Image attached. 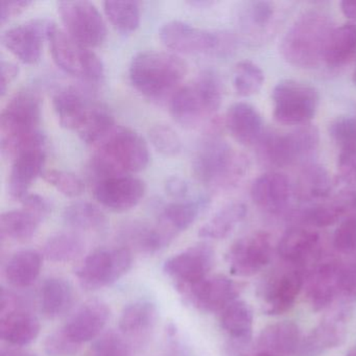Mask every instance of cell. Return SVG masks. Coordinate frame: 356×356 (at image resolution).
Masks as SVG:
<instances>
[{
    "mask_svg": "<svg viewBox=\"0 0 356 356\" xmlns=\"http://www.w3.org/2000/svg\"><path fill=\"white\" fill-rule=\"evenodd\" d=\"M149 161V147L143 136L132 129L116 127L95 145L90 168L101 180L140 172Z\"/></svg>",
    "mask_w": 356,
    "mask_h": 356,
    "instance_id": "6da1fadb",
    "label": "cell"
},
{
    "mask_svg": "<svg viewBox=\"0 0 356 356\" xmlns=\"http://www.w3.org/2000/svg\"><path fill=\"white\" fill-rule=\"evenodd\" d=\"M186 74V63L178 56L165 51H140L133 57L129 68L131 84L152 101L172 99Z\"/></svg>",
    "mask_w": 356,
    "mask_h": 356,
    "instance_id": "7a4b0ae2",
    "label": "cell"
},
{
    "mask_svg": "<svg viewBox=\"0 0 356 356\" xmlns=\"http://www.w3.org/2000/svg\"><path fill=\"white\" fill-rule=\"evenodd\" d=\"M248 160L216 131L201 141L193 159V172L200 183L211 191L232 188L245 176Z\"/></svg>",
    "mask_w": 356,
    "mask_h": 356,
    "instance_id": "3957f363",
    "label": "cell"
},
{
    "mask_svg": "<svg viewBox=\"0 0 356 356\" xmlns=\"http://www.w3.org/2000/svg\"><path fill=\"white\" fill-rule=\"evenodd\" d=\"M333 29L331 18L327 14L314 10L304 12L293 22L281 41L283 59L302 70L318 67L324 61Z\"/></svg>",
    "mask_w": 356,
    "mask_h": 356,
    "instance_id": "277c9868",
    "label": "cell"
},
{
    "mask_svg": "<svg viewBox=\"0 0 356 356\" xmlns=\"http://www.w3.org/2000/svg\"><path fill=\"white\" fill-rule=\"evenodd\" d=\"M41 101L34 90L16 93L0 115V143L3 155L13 157L16 152L43 136L39 129Z\"/></svg>",
    "mask_w": 356,
    "mask_h": 356,
    "instance_id": "5b68a950",
    "label": "cell"
},
{
    "mask_svg": "<svg viewBox=\"0 0 356 356\" xmlns=\"http://www.w3.org/2000/svg\"><path fill=\"white\" fill-rule=\"evenodd\" d=\"M222 102V83L213 70H204L170 99V114L178 124L195 127L211 118Z\"/></svg>",
    "mask_w": 356,
    "mask_h": 356,
    "instance_id": "8992f818",
    "label": "cell"
},
{
    "mask_svg": "<svg viewBox=\"0 0 356 356\" xmlns=\"http://www.w3.org/2000/svg\"><path fill=\"white\" fill-rule=\"evenodd\" d=\"M51 57L64 72L88 83H99L105 78L103 62L89 47L72 39L51 22L47 32Z\"/></svg>",
    "mask_w": 356,
    "mask_h": 356,
    "instance_id": "52a82bcc",
    "label": "cell"
},
{
    "mask_svg": "<svg viewBox=\"0 0 356 356\" xmlns=\"http://www.w3.org/2000/svg\"><path fill=\"white\" fill-rule=\"evenodd\" d=\"M274 118L285 126L309 124L320 104L318 90L312 85L296 80H282L272 93Z\"/></svg>",
    "mask_w": 356,
    "mask_h": 356,
    "instance_id": "ba28073f",
    "label": "cell"
},
{
    "mask_svg": "<svg viewBox=\"0 0 356 356\" xmlns=\"http://www.w3.org/2000/svg\"><path fill=\"white\" fill-rule=\"evenodd\" d=\"M132 262L129 248L95 250L83 260L76 276L83 287L95 291L120 280L132 268Z\"/></svg>",
    "mask_w": 356,
    "mask_h": 356,
    "instance_id": "9c48e42d",
    "label": "cell"
},
{
    "mask_svg": "<svg viewBox=\"0 0 356 356\" xmlns=\"http://www.w3.org/2000/svg\"><path fill=\"white\" fill-rule=\"evenodd\" d=\"M58 12L67 34L85 47L103 44L107 26L97 8L89 1H60Z\"/></svg>",
    "mask_w": 356,
    "mask_h": 356,
    "instance_id": "30bf717a",
    "label": "cell"
},
{
    "mask_svg": "<svg viewBox=\"0 0 356 356\" xmlns=\"http://www.w3.org/2000/svg\"><path fill=\"white\" fill-rule=\"evenodd\" d=\"M159 37L168 49L186 55L218 51L230 42L227 37L225 38L216 33L202 30L179 20L164 24L160 29Z\"/></svg>",
    "mask_w": 356,
    "mask_h": 356,
    "instance_id": "8fae6325",
    "label": "cell"
},
{
    "mask_svg": "<svg viewBox=\"0 0 356 356\" xmlns=\"http://www.w3.org/2000/svg\"><path fill=\"white\" fill-rule=\"evenodd\" d=\"M320 145V133L314 124L298 126L291 132L277 131L272 143V157L276 168L309 163Z\"/></svg>",
    "mask_w": 356,
    "mask_h": 356,
    "instance_id": "7c38bea8",
    "label": "cell"
},
{
    "mask_svg": "<svg viewBox=\"0 0 356 356\" xmlns=\"http://www.w3.org/2000/svg\"><path fill=\"white\" fill-rule=\"evenodd\" d=\"M272 253L270 235L257 231L235 241L229 249L226 259L233 275L249 277L257 274L270 264Z\"/></svg>",
    "mask_w": 356,
    "mask_h": 356,
    "instance_id": "4fadbf2b",
    "label": "cell"
},
{
    "mask_svg": "<svg viewBox=\"0 0 356 356\" xmlns=\"http://www.w3.org/2000/svg\"><path fill=\"white\" fill-rule=\"evenodd\" d=\"M213 262V249L207 243H197L168 258L163 270L181 291L207 278Z\"/></svg>",
    "mask_w": 356,
    "mask_h": 356,
    "instance_id": "5bb4252c",
    "label": "cell"
},
{
    "mask_svg": "<svg viewBox=\"0 0 356 356\" xmlns=\"http://www.w3.org/2000/svg\"><path fill=\"white\" fill-rule=\"evenodd\" d=\"M304 284V268L287 264V268L273 273L261 289L264 312L276 316L291 309Z\"/></svg>",
    "mask_w": 356,
    "mask_h": 356,
    "instance_id": "9a60e30c",
    "label": "cell"
},
{
    "mask_svg": "<svg viewBox=\"0 0 356 356\" xmlns=\"http://www.w3.org/2000/svg\"><path fill=\"white\" fill-rule=\"evenodd\" d=\"M45 136L16 152L10 170L8 188L13 199L22 201L29 193V189L37 178L43 176V168L47 160Z\"/></svg>",
    "mask_w": 356,
    "mask_h": 356,
    "instance_id": "2e32d148",
    "label": "cell"
},
{
    "mask_svg": "<svg viewBox=\"0 0 356 356\" xmlns=\"http://www.w3.org/2000/svg\"><path fill=\"white\" fill-rule=\"evenodd\" d=\"M343 262L322 256L305 278L306 296L312 309H326L339 297Z\"/></svg>",
    "mask_w": 356,
    "mask_h": 356,
    "instance_id": "e0dca14e",
    "label": "cell"
},
{
    "mask_svg": "<svg viewBox=\"0 0 356 356\" xmlns=\"http://www.w3.org/2000/svg\"><path fill=\"white\" fill-rule=\"evenodd\" d=\"M145 193V183L131 175L101 179L93 188L95 199L104 207L116 212L132 209L140 203Z\"/></svg>",
    "mask_w": 356,
    "mask_h": 356,
    "instance_id": "ac0fdd59",
    "label": "cell"
},
{
    "mask_svg": "<svg viewBox=\"0 0 356 356\" xmlns=\"http://www.w3.org/2000/svg\"><path fill=\"white\" fill-rule=\"evenodd\" d=\"M241 289V284L232 279L224 275H216L181 291L197 309L204 312H222L236 301Z\"/></svg>",
    "mask_w": 356,
    "mask_h": 356,
    "instance_id": "d6986e66",
    "label": "cell"
},
{
    "mask_svg": "<svg viewBox=\"0 0 356 356\" xmlns=\"http://www.w3.org/2000/svg\"><path fill=\"white\" fill-rule=\"evenodd\" d=\"M51 24L49 20L35 19L12 26L3 33L1 42L22 63L33 65L40 60Z\"/></svg>",
    "mask_w": 356,
    "mask_h": 356,
    "instance_id": "ffe728a7",
    "label": "cell"
},
{
    "mask_svg": "<svg viewBox=\"0 0 356 356\" xmlns=\"http://www.w3.org/2000/svg\"><path fill=\"white\" fill-rule=\"evenodd\" d=\"M279 256L289 266L304 268L322 258L320 234L312 229L293 227L283 234L278 245Z\"/></svg>",
    "mask_w": 356,
    "mask_h": 356,
    "instance_id": "44dd1931",
    "label": "cell"
},
{
    "mask_svg": "<svg viewBox=\"0 0 356 356\" xmlns=\"http://www.w3.org/2000/svg\"><path fill=\"white\" fill-rule=\"evenodd\" d=\"M293 195V187L285 175L268 172L254 180L251 197L254 204L270 214L286 211Z\"/></svg>",
    "mask_w": 356,
    "mask_h": 356,
    "instance_id": "7402d4cb",
    "label": "cell"
},
{
    "mask_svg": "<svg viewBox=\"0 0 356 356\" xmlns=\"http://www.w3.org/2000/svg\"><path fill=\"white\" fill-rule=\"evenodd\" d=\"M54 109L63 128L80 132L99 104L93 102L87 93L76 87H66L55 93Z\"/></svg>",
    "mask_w": 356,
    "mask_h": 356,
    "instance_id": "603a6c76",
    "label": "cell"
},
{
    "mask_svg": "<svg viewBox=\"0 0 356 356\" xmlns=\"http://www.w3.org/2000/svg\"><path fill=\"white\" fill-rule=\"evenodd\" d=\"M107 303L99 299L83 304L64 325V330L76 343H82L97 339L110 318Z\"/></svg>",
    "mask_w": 356,
    "mask_h": 356,
    "instance_id": "cb8c5ba5",
    "label": "cell"
},
{
    "mask_svg": "<svg viewBox=\"0 0 356 356\" xmlns=\"http://www.w3.org/2000/svg\"><path fill=\"white\" fill-rule=\"evenodd\" d=\"M348 310L345 308L335 312L321 322L307 337L300 341L296 355L318 356L327 350L337 347L346 337V320Z\"/></svg>",
    "mask_w": 356,
    "mask_h": 356,
    "instance_id": "d4e9b609",
    "label": "cell"
},
{
    "mask_svg": "<svg viewBox=\"0 0 356 356\" xmlns=\"http://www.w3.org/2000/svg\"><path fill=\"white\" fill-rule=\"evenodd\" d=\"M299 327L293 322L270 325L260 332L252 356H291L300 345Z\"/></svg>",
    "mask_w": 356,
    "mask_h": 356,
    "instance_id": "484cf974",
    "label": "cell"
},
{
    "mask_svg": "<svg viewBox=\"0 0 356 356\" xmlns=\"http://www.w3.org/2000/svg\"><path fill=\"white\" fill-rule=\"evenodd\" d=\"M225 122L231 136L245 147L257 145L264 132L261 115L251 104H233L227 111Z\"/></svg>",
    "mask_w": 356,
    "mask_h": 356,
    "instance_id": "4316f807",
    "label": "cell"
},
{
    "mask_svg": "<svg viewBox=\"0 0 356 356\" xmlns=\"http://www.w3.org/2000/svg\"><path fill=\"white\" fill-rule=\"evenodd\" d=\"M209 205L210 197L207 195L172 202L162 209L159 224L175 237L188 229Z\"/></svg>",
    "mask_w": 356,
    "mask_h": 356,
    "instance_id": "83f0119b",
    "label": "cell"
},
{
    "mask_svg": "<svg viewBox=\"0 0 356 356\" xmlns=\"http://www.w3.org/2000/svg\"><path fill=\"white\" fill-rule=\"evenodd\" d=\"M40 332L38 318L28 310L14 308L0 318V335L13 346H26L34 341Z\"/></svg>",
    "mask_w": 356,
    "mask_h": 356,
    "instance_id": "f1b7e54d",
    "label": "cell"
},
{
    "mask_svg": "<svg viewBox=\"0 0 356 356\" xmlns=\"http://www.w3.org/2000/svg\"><path fill=\"white\" fill-rule=\"evenodd\" d=\"M122 237L129 245L145 253H156L168 247L175 238L159 222L152 226L145 222H132L122 230Z\"/></svg>",
    "mask_w": 356,
    "mask_h": 356,
    "instance_id": "f546056e",
    "label": "cell"
},
{
    "mask_svg": "<svg viewBox=\"0 0 356 356\" xmlns=\"http://www.w3.org/2000/svg\"><path fill=\"white\" fill-rule=\"evenodd\" d=\"M40 299L41 310L45 316L60 318L70 309L74 303L72 285L61 277H51L41 286Z\"/></svg>",
    "mask_w": 356,
    "mask_h": 356,
    "instance_id": "4dcf8cb0",
    "label": "cell"
},
{
    "mask_svg": "<svg viewBox=\"0 0 356 356\" xmlns=\"http://www.w3.org/2000/svg\"><path fill=\"white\" fill-rule=\"evenodd\" d=\"M220 325L238 348L248 345L253 330V312L243 301L233 302L220 314Z\"/></svg>",
    "mask_w": 356,
    "mask_h": 356,
    "instance_id": "1f68e13d",
    "label": "cell"
},
{
    "mask_svg": "<svg viewBox=\"0 0 356 356\" xmlns=\"http://www.w3.org/2000/svg\"><path fill=\"white\" fill-rule=\"evenodd\" d=\"M42 256L36 250L26 249L16 252L6 266V277L15 287L32 285L40 275Z\"/></svg>",
    "mask_w": 356,
    "mask_h": 356,
    "instance_id": "d6a6232c",
    "label": "cell"
},
{
    "mask_svg": "<svg viewBox=\"0 0 356 356\" xmlns=\"http://www.w3.org/2000/svg\"><path fill=\"white\" fill-rule=\"evenodd\" d=\"M332 191V180L328 170L318 163L304 164L297 182L298 197L303 201L326 200Z\"/></svg>",
    "mask_w": 356,
    "mask_h": 356,
    "instance_id": "836d02e7",
    "label": "cell"
},
{
    "mask_svg": "<svg viewBox=\"0 0 356 356\" xmlns=\"http://www.w3.org/2000/svg\"><path fill=\"white\" fill-rule=\"evenodd\" d=\"M355 54L356 24L349 22L333 29L325 51V63L339 67L351 61Z\"/></svg>",
    "mask_w": 356,
    "mask_h": 356,
    "instance_id": "e575fe53",
    "label": "cell"
},
{
    "mask_svg": "<svg viewBox=\"0 0 356 356\" xmlns=\"http://www.w3.org/2000/svg\"><path fill=\"white\" fill-rule=\"evenodd\" d=\"M158 318L157 306L149 300H138L122 310L120 329L129 337H141L155 326Z\"/></svg>",
    "mask_w": 356,
    "mask_h": 356,
    "instance_id": "d590c367",
    "label": "cell"
},
{
    "mask_svg": "<svg viewBox=\"0 0 356 356\" xmlns=\"http://www.w3.org/2000/svg\"><path fill=\"white\" fill-rule=\"evenodd\" d=\"M247 212V206L238 202L224 206L200 229V237L214 241L226 238L245 220Z\"/></svg>",
    "mask_w": 356,
    "mask_h": 356,
    "instance_id": "8d00e7d4",
    "label": "cell"
},
{
    "mask_svg": "<svg viewBox=\"0 0 356 356\" xmlns=\"http://www.w3.org/2000/svg\"><path fill=\"white\" fill-rule=\"evenodd\" d=\"M42 220L29 210L17 209L3 212L0 218V230L3 237L24 241L34 236Z\"/></svg>",
    "mask_w": 356,
    "mask_h": 356,
    "instance_id": "74e56055",
    "label": "cell"
},
{
    "mask_svg": "<svg viewBox=\"0 0 356 356\" xmlns=\"http://www.w3.org/2000/svg\"><path fill=\"white\" fill-rule=\"evenodd\" d=\"M63 220L66 225L82 231H102L108 220L104 212L89 202H76L64 209Z\"/></svg>",
    "mask_w": 356,
    "mask_h": 356,
    "instance_id": "f35d334b",
    "label": "cell"
},
{
    "mask_svg": "<svg viewBox=\"0 0 356 356\" xmlns=\"http://www.w3.org/2000/svg\"><path fill=\"white\" fill-rule=\"evenodd\" d=\"M298 216L303 224L316 228H326L337 224L339 220H345L347 207L343 195H339L333 201L308 206L302 209Z\"/></svg>",
    "mask_w": 356,
    "mask_h": 356,
    "instance_id": "ab89813d",
    "label": "cell"
},
{
    "mask_svg": "<svg viewBox=\"0 0 356 356\" xmlns=\"http://www.w3.org/2000/svg\"><path fill=\"white\" fill-rule=\"evenodd\" d=\"M85 251V241L74 232H60L47 239L43 255L54 262H68L80 257Z\"/></svg>",
    "mask_w": 356,
    "mask_h": 356,
    "instance_id": "60d3db41",
    "label": "cell"
},
{
    "mask_svg": "<svg viewBox=\"0 0 356 356\" xmlns=\"http://www.w3.org/2000/svg\"><path fill=\"white\" fill-rule=\"evenodd\" d=\"M104 11L112 26L122 34H131L140 24V7L137 1H105Z\"/></svg>",
    "mask_w": 356,
    "mask_h": 356,
    "instance_id": "b9f144b4",
    "label": "cell"
},
{
    "mask_svg": "<svg viewBox=\"0 0 356 356\" xmlns=\"http://www.w3.org/2000/svg\"><path fill=\"white\" fill-rule=\"evenodd\" d=\"M264 74L257 64L243 60L235 65L233 86L237 95L245 97L256 95L264 86Z\"/></svg>",
    "mask_w": 356,
    "mask_h": 356,
    "instance_id": "7bdbcfd3",
    "label": "cell"
},
{
    "mask_svg": "<svg viewBox=\"0 0 356 356\" xmlns=\"http://www.w3.org/2000/svg\"><path fill=\"white\" fill-rule=\"evenodd\" d=\"M149 136L153 147L162 155L172 157L182 151L180 136L168 124H158L152 127Z\"/></svg>",
    "mask_w": 356,
    "mask_h": 356,
    "instance_id": "ee69618b",
    "label": "cell"
},
{
    "mask_svg": "<svg viewBox=\"0 0 356 356\" xmlns=\"http://www.w3.org/2000/svg\"><path fill=\"white\" fill-rule=\"evenodd\" d=\"M43 178L62 195L76 197L84 193V183L76 175L64 170H51L43 174Z\"/></svg>",
    "mask_w": 356,
    "mask_h": 356,
    "instance_id": "f6af8a7d",
    "label": "cell"
},
{
    "mask_svg": "<svg viewBox=\"0 0 356 356\" xmlns=\"http://www.w3.org/2000/svg\"><path fill=\"white\" fill-rule=\"evenodd\" d=\"M329 134L345 147H356V116H339L329 124Z\"/></svg>",
    "mask_w": 356,
    "mask_h": 356,
    "instance_id": "bcb514c9",
    "label": "cell"
},
{
    "mask_svg": "<svg viewBox=\"0 0 356 356\" xmlns=\"http://www.w3.org/2000/svg\"><path fill=\"white\" fill-rule=\"evenodd\" d=\"M80 349L81 343L74 341L63 327L49 334L44 341V350L49 356H72Z\"/></svg>",
    "mask_w": 356,
    "mask_h": 356,
    "instance_id": "7dc6e473",
    "label": "cell"
},
{
    "mask_svg": "<svg viewBox=\"0 0 356 356\" xmlns=\"http://www.w3.org/2000/svg\"><path fill=\"white\" fill-rule=\"evenodd\" d=\"M333 247L339 253L356 254V218L341 220L333 235Z\"/></svg>",
    "mask_w": 356,
    "mask_h": 356,
    "instance_id": "c3c4849f",
    "label": "cell"
},
{
    "mask_svg": "<svg viewBox=\"0 0 356 356\" xmlns=\"http://www.w3.org/2000/svg\"><path fill=\"white\" fill-rule=\"evenodd\" d=\"M93 355L130 356V347L122 335L115 332H108L95 341Z\"/></svg>",
    "mask_w": 356,
    "mask_h": 356,
    "instance_id": "681fc988",
    "label": "cell"
},
{
    "mask_svg": "<svg viewBox=\"0 0 356 356\" xmlns=\"http://www.w3.org/2000/svg\"><path fill=\"white\" fill-rule=\"evenodd\" d=\"M275 15L274 5L270 1H253L250 3L245 12L247 22L253 28L262 30L272 22Z\"/></svg>",
    "mask_w": 356,
    "mask_h": 356,
    "instance_id": "f907efd6",
    "label": "cell"
},
{
    "mask_svg": "<svg viewBox=\"0 0 356 356\" xmlns=\"http://www.w3.org/2000/svg\"><path fill=\"white\" fill-rule=\"evenodd\" d=\"M339 179L347 184H356V147L341 149L337 159Z\"/></svg>",
    "mask_w": 356,
    "mask_h": 356,
    "instance_id": "816d5d0a",
    "label": "cell"
},
{
    "mask_svg": "<svg viewBox=\"0 0 356 356\" xmlns=\"http://www.w3.org/2000/svg\"><path fill=\"white\" fill-rule=\"evenodd\" d=\"M339 297L351 301L356 299V254L349 262H343L341 268Z\"/></svg>",
    "mask_w": 356,
    "mask_h": 356,
    "instance_id": "f5cc1de1",
    "label": "cell"
},
{
    "mask_svg": "<svg viewBox=\"0 0 356 356\" xmlns=\"http://www.w3.org/2000/svg\"><path fill=\"white\" fill-rule=\"evenodd\" d=\"M20 202L22 203V208L36 214L41 220L47 218L53 209L49 200L38 193H28Z\"/></svg>",
    "mask_w": 356,
    "mask_h": 356,
    "instance_id": "db71d44e",
    "label": "cell"
},
{
    "mask_svg": "<svg viewBox=\"0 0 356 356\" xmlns=\"http://www.w3.org/2000/svg\"><path fill=\"white\" fill-rule=\"evenodd\" d=\"M32 5L29 0H3L0 3V24H5Z\"/></svg>",
    "mask_w": 356,
    "mask_h": 356,
    "instance_id": "11a10c76",
    "label": "cell"
},
{
    "mask_svg": "<svg viewBox=\"0 0 356 356\" xmlns=\"http://www.w3.org/2000/svg\"><path fill=\"white\" fill-rule=\"evenodd\" d=\"M165 191L170 197L177 201L188 199L191 193V185L185 179L179 176H172L166 180Z\"/></svg>",
    "mask_w": 356,
    "mask_h": 356,
    "instance_id": "9f6ffc18",
    "label": "cell"
},
{
    "mask_svg": "<svg viewBox=\"0 0 356 356\" xmlns=\"http://www.w3.org/2000/svg\"><path fill=\"white\" fill-rule=\"evenodd\" d=\"M1 81H0V92L1 95H5L7 92L8 87L9 85L15 80L19 74V67L16 65L13 62L6 61V60H1Z\"/></svg>",
    "mask_w": 356,
    "mask_h": 356,
    "instance_id": "6f0895ef",
    "label": "cell"
},
{
    "mask_svg": "<svg viewBox=\"0 0 356 356\" xmlns=\"http://www.w3.org/2000/svg\"><path fill=\"white\" fill-rule=\"evenodd\" d=\"M341 10L350 22H356V0H343L341 3Z\"/></svg>",
    "mask_w": 356,
    "mask_h": 356,
    "instance_id": "680465c9",
    "label": "cell"
},
{
    "mask_svg": "<svg viewBox=\"0 0 356 356\" xmlns=\"http://www.w3.org/2000/svg\"><path fill=\"white\" fill-rule=\"evenodd\" d=\"M0 356H34L31 355V354L22 353V352L19 351H14V350H3L1 352V355Z\"/></svg>",
    "mask_w": 356,
    "mask_h": 356,
    "instance_id": "91938a15",
    "label": "cell"
},
{
    "mask_svg": "<svg viewBox=\"0 0 356 356\" xmlns=\"http://www.w3.org/2000/svg\"><path fill=\"white\" fill-rule=\"evenodd\" d=\"M166 356H184V355H183V352L180 351V350L172 349V350H170V353L166 354Z\"/></svg>",
    "mask_w": 356,
    "mask_h": 356,
    "instance_id": "94428289",
    "label": "cell"
},
{
    "mask_svg": "<svg viewBox=\"0 0 356 356\" xmlns=\"http://www.w3.org/2000/svg\"><path fill=\"white\" fill-rule=\"evenodd\" d=\"M346 356H356V345L346 354Z\"/></svg>",
    "mask_w": 356,
    "mask_h": 356,
    "instance_id": "6125c7cd",
    "label": "cell"
},
{
    "mask_svg": "<svg viewBox=\"0 0 356 356\" xmlns=\"http://www.w3.org/2000/svg\"><path fill=\"white\" fill-rule=\"evenodd\" d=\"M353 82H354V84L356 85V70H354V72H353Z\"/></svg>",
    "mask_w": 356,
    "mask_h": 356,
    "instance_id": "be15d7a7",
    "label": "cell"
}]
</instances>
